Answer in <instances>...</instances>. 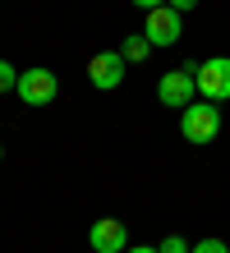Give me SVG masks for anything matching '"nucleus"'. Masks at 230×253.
<instances>
[{
	"label": "nucleus",
	"mask_w": 230,
	"mask_h": 253,
	"mask_svg": "<svg viewBox=\"0 0 230 253\" xmlns=\"http://www.w3.org/2000/svg\"><path fill=\"white\" fill-rule=\"evenodd\" d=\"M180 133L189 143H212L221 133V111H217V101H189V106L180 111Z\"/></svg>",
	"instance_id": "obj_1"
},
{
	"label": "nucleus",
	"mask_w": 230,
	"mask_h": 253,
	"mask_svg": "<svg viewBox=\"0 0 230 253\" xmlns=\"http://www.w3.org/2000/svg\"><path fill=\"white\" fill-rule=\"evenodd\" d=\"M193 83H198V97L207 101H230V55H212L193 69Z\"/></svg>",
	"instance_id": "obj_2"
},
{
	"label": "nucleus",
	"mask_w": 230,
	"mask_h": 253,
	"mask_svg": "<svg viewBox=\"0 0 230 253\" xmlns=\"http://www.w3.org/2000/svg\"><path fill=\"white\" fill-rule=\"evenodd\" d=\"M14 92H19V101H28V106H51L55 92H60V79H55L46 65H37V69H19Z\"/></svg>",
	"instance_id": "obj_3"
},
{
	"label": "nucleus",
	"mask_w": 230,
	"mask_h": 253,
	"mask_svg": "<svg viewBox=\"0 0 230 253\" xmlns=\"http://www.w3.org/2000/svg\"><path fill=\"white\" fill-rule=\"evenodd\" d=\"M193 60L184 65V69H171V74H161V83H157V101L161 106H171V111H184L193 101V92H198V83H193Z\"/></svg>",
	"instance_id": "obj_4"
},
{
	"label": "nucleus",
	"mask_w": 230,
	"mask_h": 253,
	"mask_svg": "<svg viewBox=\"0 0 230 253\" xmlns=\"http://www.w3.org/2000/svg\"><path fill=\"white\" fill-rule=\"evenodd\" d=\"M184 33V19H180V9L171 5H157V9H147V23H143V37L152 42V46H175Z\"/></svg>",
	"instance_id": "obj_5"
},
{
	"label": "nucleus",
	"mask_w": 230,
	"mask_h": 253,
	"mask_svg": "<svg viewBox=\"0 0 230 253\" xmlns=\"http://www.w3.org/2000/svg\"><path fill=\"white\" fill-rule=\"evenodd\" d=\"M125 69H129V60H125L120 51H97V55L88 60V83L97 87V92H111V87H120Z\"/></svg>",
	"instance_id": "obj_6"
},
{
	"label": "nucleus",
	"mask_w": 230,
	"mask_h": 253,
	"mask_svg": "<svg viewBox=\"0 0 230 253\" xmlns=\"http://www.w3.org/2000/svg\"><path fill=\"white\" fill-rule=\"evenodd\" d=\"M88 244L97 249V253H125L129 249V230H125L120 216H97L92 230H88Z\"/></svg>",
	"instance_id": "obj_7"
},
{
	"label": "nucleus",
	"mask_w": 230,
	"mask_h": 253,
	"mask_svg": "<svg viewBox=\"0 0 230 253\" xmlns=\"http://www.w3.org/2000/svg\"><path fill=\"white\" fill-rule=\"evenodd\" d=\"M147 51H152V42H147V37H125V46H120V55H125L129 65L147 60Z\"/></svg>",
	"instance_id": "obj_8"
},
{
	"label": "nucleus",
	"mask_w": 230,
	"mask_h": 253,
	"mask_svg": "<svg viewBox=\"0 0 230 253\" xmlns=\"http://www.w3.org/2000/svg\"><path fill=\"white\" fill-rule=\"evenodd\" d=\"M14 83H19V69H14L9 60H0V92H9Z\"/></svg>",
	"instance_id": "obj_9"
},
{
	"label": "nucleus",
	"mask_w": 230,
	"mask_h": 253,
	"mask_svg": "<svg viewBox=\"0 0 230 253\" xmlns=\"http://www.w3.org/2000/svg\"><path fill=\"white\" fill-rule=\"evenodd\" d=\"M157 253H189V244H184L180 235H166V240L157 244Z\"/></svg>",
	"instance_id": "obj_10"
},
{
	"label": "nucleus",
	"mask_w": 230,
	"mask_h": 253,
	"mask_svg": "<svg viewBox=\"0 0 230 253\" xmlns=\"http://www.w3.org/2000/svg\"><path fill=\"white\" fill-rule=\"evenodd\" d=\"M189 253H230V249H226L221 240H198V244H193Z\"/></svg>",
	"instance_id": "obj_11"
},
{
	"label": "nucleus",
	"mask_w": 230,
	"mask_h": 253,
	"mask_svg": "<svg viewBox=\"0 0 230 253\" xmlns=\"http://www.w3.org/2000/svg\"><path fill=\"white\" fill-rule=\"evenodd\" d=\"M166 5H171V9H180V14H184V9H193V5H198V0H166Z\"/></svg>",
	"instance_id": "obj_12"
},
{
	"label": "nucleus",
	"mask_w": 230,
	"mask_h": 253,
	"mask_svg": "<svg viewBox=\"0 0 230 253\" xmlns=\"http://www.w3.org/2000/svg\"><path fill=\"white\" fill-rule=\"evenodd\" d=\"M138 9H157V5H166V0H134Z\"/></svg>",
	"instance_id": "obj_13"
},
{
	"label": "nucleus",
	"mask_w": 230,
	"mask_h": 253,
	"mask_svg": "<svg viewBox=\"0 0 230 253\" xmlns=\"http://www.w3.org/2000/svg\"><path fill=\"white\" fill-rule=\"evenodd\" d=\"M125 253H157V249H147V244H129Z\"/></svg>",
	"instance_id": "obj_14"
}]
</instances>
